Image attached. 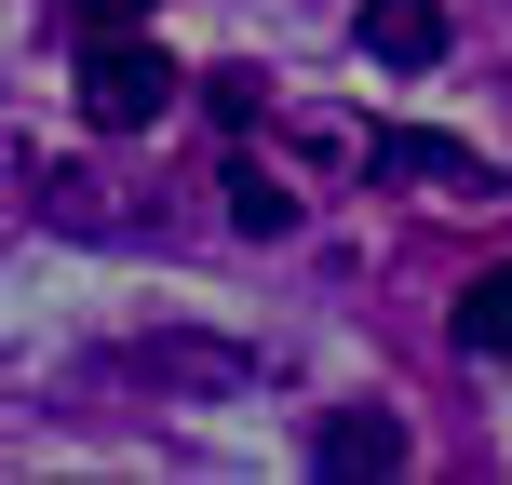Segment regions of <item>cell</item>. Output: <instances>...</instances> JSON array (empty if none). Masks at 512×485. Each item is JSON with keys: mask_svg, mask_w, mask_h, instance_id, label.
Segmentation results:
<instances>
[{"mask_svg": "<svg viewBox=\"0 0 512 485\" xmlns=\"http://www.w3.org/2000/svg\"><path fill=\"white\" fill-rule=\"evenodd\" d=\"M445 337H459L472 364H499V351H512V256H499V270H472V283H459V310H445Z\"/></svg>", "mask_w": 512, "mask_h": 485, "instance_id": "obj_5", "label": "cell"}, {"mask_svg": "<svg viewBox=\"0 0 512 485\" xmlns=\"http://www.w3.org/2000/svg\"><path fill=\"white\" fill-rule=\"evenodd\" d=\"M364 149H378L391 176H445V189H499V176H486V149H459V135H405V122H391V135H364Z\"/></svg>", "mask_w": 512, "mask_h": 485, "instance_id": "obj_6", "label": "cell"}, {"mask_svg": "<svg viewBox=\"0 0 512 485\" xmlns=\"http://www.w3.org/2000/svg\"><path fill=\"white\" fill-rule=\"evenodd\" d=\"M351 41L378 68H445V0H351Z\"/></svg>", "mask_w": 512, "mask_h": 485, "instance_id": "obj_3", "label": "cell"}, {"mask_svg": "<svg viewBox=\"0 0 512 485\" xmlns=\"http://www.w3.org/2000/svg\"><path fill=\"white\" fill-rule=\"evenodd\" d=\"M54 14H68V27H81V41H95V27H149V14H162V0H54Z\"/></svg>", "mask_w": 512, "mask_h": 485, "instance_id": "obj_9", "label": "cell"}, {"mask_svg": "<svg viewBox=\"0 0 512 485\" xmlns=\"http://www.w3.org/2000/svg\"><path fill=\"white\" fill-rule=\"evenodd\" d=\"M162 108H176L162 41H149V27H95V41H81V122H95V135H149Z\"/></svg>", "mask_w": 512, "mask_h": 485, "instance_id": "obj_1", "label": "cell"}, {"mask_svg": "<svg viewBox=\"0 0 512 485\" xmlns=\"http://www.w3.org/2000/svg\"><path fill=\"white\" fill-rule=\"evenodd\" d=\"M310 459H324L337 485H351V472H405V418H391V405H337L324 432H310Z\"/></svg>", "mask_w": 512, "mask_h": 485, "instance_id": "obj_4", "label": "cell"}, {"mask_svg": "<svg viewBox=\"0 0 512 485\" xmlns=\"http://www.w3.org/2000/svg\"><path fill=\"white\" fill-rule=\"evenodd\" d=\"M135 378H162V391H243L256 378V351H230V337H176V324H162V337H135Z\"/></svg>", "mask_w": 512, "mask_h": 485, "instance_id": "obj_2", "label": "cell"}, {"mask_svg": "<svg viewBox=\"0 0 512 485\" xmlns=\"http://www.w3.org/2000/svg\"><path fill=\"white\" fill-rule=\"evenodd\" d=\"M230 230L243 243H283V230H297V189H283L270 162H230Z\"/></svg>", "mask_w": 512, "mask_h": 485, "instance_id": "obj_7", "label": "cell"}, {"mask_svg": "<svg viewBox=\"0 0 512 485\" xmlns=\"http://www.w3.org/2000/svg\"><path fill=\"white\" fill-rule=\"evenodd\" d=\"M203 108H216L230 135H256V108H270V81H256V68H203Z\"/></svg>", "mask_w": 512, "mask_h": 485, "instance_id": "obj_8", "label": "cell"}]
</instances>
